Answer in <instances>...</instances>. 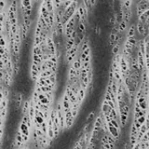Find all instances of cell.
Here are the masks:
<instances>
[{
	"label": "cell",
	"mask_w": 149,
	"mask_h": 149,
	"mask_svg": "<svg viewBox=\"0 0 149 149\" xmlns=\"http://www.w3.org/2000/svg\"><path fill=\"white\" fill-rule=\"evenodd\" d=\"M86 94H87V91L85 90H83L82 88H80L78 91V94H76V102L81 105V107H82L84 101H85L86 99Z\"/></svg>",
	"instance_id": "cell-1"
},
{
	"label": "cell",
	"mask_w": 149,
	"mask_h": 149,
	"mask_svg": "<svg viewBox=\"0 0 149 149\" xmlns=\"http://www.w3.org/2000/svg\"><path fill=\"white\" fill-rule=\"evenodd\" d=\"M29 107H30V101H29V99H27V100L24 101V102H22V105L21 106V109H20L21 110V117L28 115Z\"/></svg>",
	"instance_id": "cell-2"
},
{
	"label": "cell",
	"mask_w": 149,
	"mask_h": 149,
	"mask_svg": "<svg viewBox=\"0 0 149 149\" xmlns=\"http://www.w3.org/2000/svg\"><path fill=\"white\" fill-rule=\"evenodd\" d=\"M135 32H136L135 25H134V24H131V25L129 26V27L127 29V33H126V38L135 36Z\"/></svg>",
	"instance_id": "cell-3"
},
{
	"label": "cell",
	"mask_w": 149,
	"mask_h": 149,
	"mask_svg": "<svg viewBox=\"0 0 149 149\" xmlns=\"http://www.w3.org/2000/svg\"><path fill=\"white\" fill-rule=\"evenodd\" d=\"M135 28H136L137 32H138L139 35H141V36H144V34H146V32H144V24H142V22H137L136 26H135Z\"/></svg>",
	"instance_id": "cell-4"
},
{
	"label": "cell",
	"mask_w": 149,
	"mask_h": 149,
	"mask_svg": "<svg viewBox=\"0 0 149 149\" xmlns=\"http://www.w3.org/2000/svg\"><path fill=\"white\" fill-rule=\"evenodd\" d=\"M128 27V22H126L125 21H121L119 24H118V32L119 34H122L127 30Z\"/></svg>",
	"instance_id": "cell-5"
},
{
	"label": "cell",
	"mask_w": 149,
	"mask_h": 149,
	"mask_svg": "<svg viewBox=\"0 0 149 149\" xmlns=\"http://www.w3.org/2000/svg\"><path fill=\"white\" fill-rule=\"evenodd\" d=\"M116 38H117V34H115L113 32L110 33L109 37H108V44L113 47V46L116 44Z\"/></svg>",
	"instance_id": "cell-6"
},
{
	"label": "cell",
	"mask_w": 149,
	"mask_h": 149,
	"mask_svg": "<svg viewBox=\"0 0 149 149\" xmlns=\"http://www.w3.org/2000/svg\"><path fill=\"white\" fill-rule=\"evenodd\" d=\"M95 117H96V113H95L94 110H92V111L89 112V114H88V116L86 117V123H87V122H91L92 120H94Z\"/></svg>",
	"instance_id": "cell-7"
},
{
	"label": "cell",
	"mask_w": 149,
	"mask_h": 149,
	"mask_svg": "<svg viewBox=\"0 0 149 149\" xmlns=\"http://www.w3.org/2000/svg\"><path fill=\"white\" fill-rule=\"evenodd\" d=\"M119 51H120V44L116 43V44H115V45L113 46V47H112V51H111V52H112V54H113L114 56H116V55L118 54V53H120Z\"/></svg>",
	"instance_id": "cell-8"
},
{
	"label": "cell",
	"mask_w": 149,
	"mask_h": 149,
	"mask_svg": "<svg viewBox=\"0 0 149 149\" xmlns=\"http://www.w3.org/2000/svg\"><path fill=\"white\" fill-rule=\"evenodd\" d=\"M52 73H53V72L51 71V70L41 72V73L39 74V76H38V78H49V76L52 75Z\"/></svg>",
	"instance_id": "cell-9"
},
{
	"label": "cell",
	"mask_w": 149,
	"mask_h": 149,
	"mask_svg": "<svg viewBox=\"0 0 149 149\" xmlns=\"http://www.w3.org/2000/svg\"><path fill=\"white\" fill-rule=\"evenodd\" d=\"M7 3L6 1H4V0H0V11L7 9Z\"/></svg>",
	"instance_id": "cell-10"
},
{
	"label": "cell",
	"mask_w": 149,
	"mask_h": 149,
	"mask_svg": "<svg viewBox=\"0 0 149 149\" xmlns=\"http://www.w3.org/2000/svg\"><path fill=\"white\" fill-rule=\"evenodd\" d=\"M18 149H30V147H29V144H24V146H22V147L18 148Z\"/></svg>",
	"instance_id": "cell-11"
},
{
	"label": "cell",
	"mask_w": 149,
	"mask_h": 149,
	"mask_svg": "<svg viewBox=\"0 0 149 149\" xmlns=\"http://www.w3.org/2000/svg\"><path fill=\"white\" fill-rule=\"evenodd\" d=\"M0 149H3V144H0Z\"/></svg>",
	"instance_id": "cell-12"
},
{
	"label": "cell",
	"mask_w": 149,
	"mask_h": 149,
	"mask_svg": "<svg viewBox=\"0 0 149 149\" xmlns=\"http://www.w3.org/2000/svg\"><path fill=\"white\" fill-rule=\"evenodd\" d=\"M100 149H106V148H105V147H102V146H100Z\"/></svg>",
	"instance_id": "cell-13"
}]
</instances>
